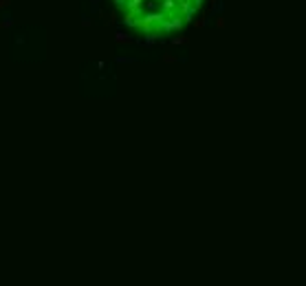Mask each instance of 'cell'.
I'll return each instance as SVG.
<instances>
[{
  "instance_id": "1",
  "label": "cell",
  "mask_w": 306,
  "mask_h": 286,
  "mask_svg": "<svg viewBox=\"0 0 306 286\" xmlns=\"http://www.w3.org/2000/svg\"><path fill=\"white\" fill-rule=\"evenodd\" d=\"M123 22L143 35H167L183 29L203 0H112Z\"/></svg>"
}]
</instances>
